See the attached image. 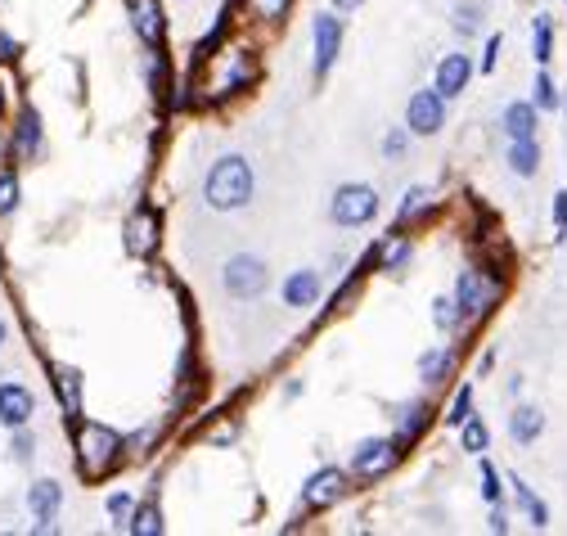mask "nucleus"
<instances>
[{
	"label": "nucleus",
	"mask_w": 567,
	"mask_h": 536,
	"mask_svg": "<svg viewBox=\"0 0 567 536\" xmlns=\"http://www.w3.org/2000/svg\"><path fill=\"white\" fill-rule=\"evenodd\" d=\"M329 217L338 221V226H365V221L378 217V194L374 185H342L338 194H333L329 203Z\"/></svg>",
	"instance_id": "obj_6"
},
{
	"label": "nucleus",
	"mask_w": 567,
	"mask_h": 536,
	"mask_svg": "<svg viewBox=\"0 0 567 536\" xmlns=\"http://www.w3.org/2000/svg\"><path fill=\"white\" fill-rule=\"evenodd\" d=\"M531 104H536V109H545V113L563 104V100H558V86L549 82V73H540V77H536V100H531Z\"/></svg>",
	"instance_id": "obj_33"
},
{
	"label": "nucleus",
	"mask_w": 567,
	"mask_h": 536,
	"mask_svg": "<svg viewBox=\"0 0 567 536\" xmlns=\"http://www.w3.org/2000/svg\"><path fill=\"white\" fill-rule=\"evenodd\" d=\"M221 280H225V293H230V298H257V293H266L270 271H266V262H261V257L234 253L230 262H225Z\"/></svg>",
	"instance_id": "obj_4"
},
{
	"label": "nucleus",
	"mask_w": 567,
	"mask_h": 536,
	"mask_svg": "<svg viewBox=\"0 0 567 536\" xmlns=\"http://www.w3.org/2000/svg\"><path fill=\"white\" fill-rule=\"evenodd\" d=\"M396 460H401V442H396V437H365V442L351 451V473L374 482V478H383V473H392Z\"/></svg>",
	"instance_id": "obj_5"
},
{
	"label": "nucleus",
	"mask_w": 567,
	"mask_h": 536,
	"mask_svg": "<svg viewBox=\"0 0 567 536\" xmlns=\"http://www.w3.org/2000/svg\"><path fill=\"white\" fill-rule=\"evenodd\" d=\"M131 509H135V496H126V491H117V496L108 500V514H113V523H117V527H126Z\"/></svg>",
	"instance_id": "obj_38"
},
{
	"label": "nucleus",
	"mask_w": 567,
	"mask_h": 536,
	"mask_svg": "<svg viewBox=\"0 0 567 536\" xmlns=\"http://www.w3.org/2000/svg\"><path fill=\"white\" fill-rule=\"evenodd\" d=\"M468 82H473V59L468 55H446L437 64V82L432 86H437L446 100H459V95L468 91Z\"/></svg>",
	"instance_id": "obj_13"
},
{
	"label": "nucleus",
	"mask_w": 567,
	"mask_h": 536,
	"mask_svg": "<svg viewBox=\"0 0 567 536\" xmlns=\"http://www.w3.org/2000/svg\"><path fill=\"white\" fill-rule=\"evenodd\" d=\"M347 473L342 469H320V473H311L306 478V487H302V505L306 509H329V505H338L342 496H347Z\"/></svg>",
	"instance_id": "obj_9"
},
{
	"label": "nucleus",
	"mask_w": 567,
	"mask_h": 536,
	"mask_svg": "<svg viewBox=\"0 0 567 536\" xmlns=\"http://www.w3.org/2000/svg\"><path fill=\"white\" fill-rule=\"evenodd\" d=\"M36 415V397L23 383H0V424L5 428H27V419Z\"/></svg>",
	"instance_id": "obj_12"
},
{
	"label": "nucleus",
	"mask_w": 567,
	"mask_h": 536,
	"mask_svg": "<svg viewBox=\"0 0 567 536\" xmlns=\"http://www.w3.org/2000/svg\"><path fill=\"white\" fill-rule=\"evenodd\" d=\"M18 208V176L14 172H0V217Z\"/></svg>",
	"instance_id": "obj_34"
},
{
	"label": "nucleus",
	"mask_w": 567,
	"mask_h": 536,
	"mask_svg": "<svg viewBox=\"0 0 567 536\" xmlns=\"http://www.w3.org/2000/svg\"><path fill=\"white\" fill-rule=\"evenodd\" d=\"M14 55H18V46L9 41V32H0V64H9Z\"/></svg>",
	"instance_id": "obj_43"
},
{
	"label": "nucleus",
	"mask_w": 567,
	"mask_h": 536,
	"mask_svg": "<svg viewBox=\"0 0 567 536\" xmlns=\"http://www.w3.org/2000/svg\"><path fill=\"white\" fill-rule=\"evenodd\" d=\"M405 127H410L414 136H437V131L446 127V95H441L437 86H428V91H414L410 95V109H405Z\"/></svg>",
	"instance_id": "obj_7"
},
{
	"label": "nucleus",
	"mask_w": 567,
	"mask_h": 536,
	"mask_svg": "<svg viewBox=\"0 0 567 536\" xmlns=\"http://www.w3.org/2000/svg\"><path fill=\"white\" fill-rule=\"evenodd\" d=\"M450 23H455V32H464V37H468V32H477V28H482V5H459Z\"/></svg>",
	"instance_id": "obj_35"
},
{
	"label": "nucleus",
	"mask_w": 567,
	"mask_h": 536,
	"mask_svg": "<svg viewBox=\"0 0 567 536\" xmlns=\"http://www.w3.org/2000/svg\"><path fill=\"white\" fill-rule=\"evenodd\" d=\"M509 167L518 176H536L540 172V145L536 140H513L509 145Z\"/></svg>",
	"instance_id": "obj_27"
},
{
	"label": "nucleus",
	"mask_w": 567,
	"mask_h": 536,
	"mask_svg": "<svg viewBox=\"0 0 567 536\" xmlns=\"http://www.w3.org/2000/svg\"><path fill=\"white\" fill-rule=\"evenodd\" d=\"M563 104H567V100H563Z\"/></svg>",
	"instance_id": "obj_48"
},
{
	"label": "nucleus",
	"mask_w": 567,
	"mask_h": 536,
	"mask_svg": "<svg viewBox=\"0 0 567 536\" xmlns=\"http://www.w3.org/2000/svg\"><path fill=\"white\" fill-rule=\"evenodd\" d=\"M500 46L504 37L495 32V37H486V55H482V73H495V64H500Z\"/></svg>",
	"instance_id": "obj_40"
},
{
	"label": "nucleus",
	"mask_w": 567,
	"mask_h": 536,
	"mask_svg": "<svg viewBox=\"0 0 567 536\" xmlns=\"http://www.w3.org/2000/svg\"><path fill=\"white\" fill-rule=\"evenodd\" d=\"M482 496H486V505H500V496H504L500 473H495V464H486V460H482Z\"/></svg>",
	"instance_id": "obj_37"
},
{
	"label": "nucleus",
	"mask_w": 567,
	"mask_h": 536,
	"mask_svg": "<svg viewBox=\"0 0 567 536\" xmlns=\"http://www.w3.org/2000/svg\"><path fill=\"white\" fill-rule=\"evenodd\" d=\"M0 163H5V140H0Z\"/></svg>",
	"instance_id": "obj_46"
},
{
	"label": "nucleus",
	"mask_w": 567,
	"mask_h": 536,
	"mask_svg": "<svg viewBox=\"0 0 567 536\" xmlns=\"http://www.w3.org/2000/svg\"><path fill=\"white\" fill-rule=\"evenodd\" d=\"M338 5H342V10H356V5H360V0H338Z\"/></svg>",
	"instance_id": "obj_44"
},
{
	"label": "nucleus",
	"mask_w": 567,
	"mask_h": 536,
	"mask_svg": "<svg viewBox=\"0 0 567 536\" xmlns=\"http://www.w3.org/2000/svg\"><path fill=\"white\" fill-rule=\"evenodd\" d=\"M509 487H513V496H518V505H522V514H527V523L536 527V532H540V527H549V509H545V500H540L522 478H513Z\"/></svg>",
	"instance_id": "obj_23"
},
{
	"label": "nucleus",
	"mask_w": 567,
	"mask_h": 536,
	"mask_svg": "<svg viewBox=\"0 0 567 536\" xmlns=\"http://www.w3.org/2000/svg\"><path fill=\"white\" fill-rule=\"evenodd\" d=\"M495 298H500V280H495V275H482L477 266L459 271L455 293H450V302H455V311H459V320H464V329H468V325H482V320L491 316Z\"/></svg>",
	"instance_id": "obj_3"
},
{
	"label": "nucleus",
	"mask_w": 567,
	"mask_h": 536,
	"mask_svg": "<svg viewBox=\"0 0 567 536\" xmlns=\"http://www.w3.org/2000/svg\"><path fill=\"white\" fill-rule=\"evenodd\" d=\"M536 104H527V100H518V104H509L504 109V118H500V127H504V136L509 140H536Z\"/></svg>",
	"instance_id": "obj_16"
},
{
	"label": "nucleus",
	"mask_w": 567,
	"mask_h": 536,
	"mask_svg": "<svg viewBox=\"0 0 567 536\" xmlns=\"http://www.w3.org/2000/svg\"><path fill=\"white\" fill-rule=\"evenodd\" d=\"M491 532H509V514H504V505H491Z\"/></svg>",
	"instance_id": "obj_42"
},
{
	"label": "nucleus",
	"mask_w": 567,
	"mask_h": 536,
	"mask_svg": "<svg viewBox=\"0 0 567 536\" xmlns=\"http://www.w3.org/2000/svg\"><path fill=\"white\" fill-rule=\"evenodd\" d=\"M324 293V275L320 271H297L284 280V302L288 307H311V302H320Z\"/></svg>",
	"instance_id": "obj_14"
},
{
	"label": "nucleus",
	"mask_w": 567,
	"mask_h": 536,
	"mask_svg": "<svg viewBox=\"0 0 567 536\" xmlns=\"http://www.w3.org/2000/svg\"><path fill=\"white\" fill-rule=\"evenodd\" d=\"M531 55H536L540 68L554 59V23H549V14H536V23H531Z\"/></svg>",
	"instance_id": "obj_26"
},
{
	"label": "nucleus",
	"mask_w": 567,
	"mask_h": 536,
	"mask_svg": "<svg viewBox=\"0 0 567 536\" xmlns=\"http://www.w3.org/2000/svg\"><path fill=\"white\" fill-rule=\"evenodd\" d=\"M428 212H432V194L423 190V185H414V190L405 194V203L396 208V221H401V226H414V221L428 217Z\"/></svg>",
	"instance_id": "obj_28"
},
{
	"label": "nucleus",
	"mask_w": 567,
	"mask_h": 536,
	"mask_svg": "<svg viewBox=\"0 0 567 536\" xmlns=\"http://www.w3.org/2000/svg\"><path fill=\"white\" fill-rule=\"evenodd\" d=\"M59 505H63V487H59V482H50V478L32 482V491H27V509H32V518H36V532H54Z\"/></svg>",
	"instance_id": "obj_11"
},
{
	"label": "nucleus",
	"mask_w": 567,
	"mask_h": 536,
	"mask_svg": "<svg viewBox=\"0 0 567 536\" xmlns=\"http://www.w3.org/2000/svg\"><path fill=\"white\" fill-rule=\"evenodd\" d=\"M54 392H59L63 415L81 419V370H72V365H54Z\"/></svg>",
	"instance_id": "obj_15"
},
{
	"label": "nucleus",
	"mask_w": 567,
	"mask_h": 536,
	"mask_svg": "<svg viewBox=\"0 0 567 536\" xmlns=\"http://www.w3.org/2000/svg\"><path fill=\"white\" fill-rule=\"evenodd\" d=\"M126 14H131L135 37L149 50H162V41H167V19H162L158 0H126Z\"/></svg>",
	"instance_id": "obj_10"
},
{
	"label": "nucleus",
	"mask_w": 567,
	"mask_h": 536,
	"mask_svg": "<svg viewBox=\"0 0 567 536\" xmlns=\"http://www.w3.org/2000/svg\"><path fill=\"white\" fill-rule=\"evenodd\" d=\"M126 437L117 428L99 424V419H77V464L86 478H104L122 464Z\"/></svg>",
	"instance_id": "obj_2"
},
{
	"label": "nucleus",
	"mask_w": 567,
	"mask_h": 536,
	"mask_svg": "<svg viewBox=\"0 0 567 536\" xmlns=\"http://www.w3.org/2000/svg\"><path fill=\"white\" fill-rule=\"evenodd\" d=\"M554 239H558V244L567 239V190L554 194Z\"/></svg>",
	"instance_id": "obj_39"
},
{
	"label": "nucleus",
	"mask_w": 567,
	"mask_h": 536,
	"mask_svg": "<svg viewBox=\"0 0 567 536\" xmlns=\"http://www.w3.org/2000/svg\"><path fill=\"white\" fill-rule=\"evenodd\" d=\"M252 77H257V64H252V55L234 50V55H230V68H225V77L216 82V95H239V91H248Z\"/></svg>",
	"instance_id": "obj_17"
},
{
	"label": "nucleus",
	"mask_w": 567,
	"mask_h": 536,
	"mask_svg": "<svg viewBox=\"0 0 567 536\" xmlns=\"http://www.w3.org/2000/svg\"><path fill=\"white\" fill-rule=\"evenodd\" d=\"M252 5V14H257L261 23H279L288 14V5H293V0H248Z\"/></svg>",
	"instance_id": "obj_32"
},
{
	"label": "nucleus",
	"mask_w": 567,
	"mask_h": 536,
	"mask_svg": "<svg viewBox=\"0 0 567 536\" xmlns=\"http://www.w3.org/2000/svg\"><path fill=\"white\" fill-rule=\"evenodd\" d=\"M405 149H410V127H392L383 136V154L387 158H405Z\"/></svg>",
	"instance_id": "obj_36"
},
{
	"label": "nucleus",
	"mask_w": 567,
	"mask_h": 536,
	"mask_svg": "<svg viewBox=\"0 0 567 536\" xmlns=\"http://www.w3.org/2000/svg\"><path fill=\"white\" fill-rule=\"evenodd\" d=\"M252 190H257V176H252V163L239 154H225L207 167L203 181V199L212 212H239L252 203Z\"/></svg>",
	"instance_id": "obj_1"
},
{
	"label": "nucleus",
	"mask_w": 567,
	"mask_h": 536,
	"mask_svg": "<svg viewBox=\"0 0 567 536\" xmlns=\"http://www.w3.org/2000/svg\"><path fill=\"white\" fill-rule=\"evenodd\" d=\"M0 347H5V320H0Z\"/></svg>",
	"instance_id": "obj_45"
},
{
	"label": "nucleus",
	"mask_w": 567,
	"mask_h": 536,
	"mask_svg": "<svg viewBox=\"0 0 567 536\" xmlns=\"http://www.w3.org/2000/svg\"><path fill=\"white\" fill-rule=\"evenodd\" d=\"M162 514H158V505H149V500H144V505H135L131 509V518H126V532L131 536H162Z\"/></svg>",
	"instance_id": "obj_24"
},
{
	"label": "nucleus",
	"mask_w": 567,
	"mask_h": 536,
	"mask_svg": "<svg viewBox=\"0 0 567 536\" xmlns=\"http://www.w3.org/2000/svg\"><path fill=\"white\" fill-rule=\"evenodd\" d=\"M428 419H432L428 401H410V406H401V415H396V442L401 446L419 442V433L428 428Z\"/></svg>",
	"instance_id": "obj_18"
},
{
	"label": "nucleus",
	"mask_w": 567,
	"mask_h": 536,
	"mask_svg": "<svg viewBox=\"0 0 567 536\" xmlns=\"http://www.w3.org/2000/svg\"><path fill=\"white\" fill-rule=\"evenodd\" d=\"M459 446H464L468 455H482L486 446H491V428H486L477 415H468L464 424H459Z\"/></svg>",
	"instance_id": "obj_29"
},
{
	"label": "nucleus",
	"mask_w": 567,
	"mask_h": 536,
	"mask_svg": "<svg viewBox=\"0 0 567 536\" xmlns=\"http://www.w3.org/2000/svg\"><path fill=\"white\" fill-rule=\"evenodd\" d=\"M432 320H437L446 334H455V329H464V320H459V311H455V302L450 298H437L432 302Z\"/></svg>",
	"instance_id": "obj_31"
},
{
	"label": "nucleus",
	"mask_w": 567,
	"mask_h": 536,
	"mask_svg": "<svg viewBox=\"0 0 567 536\" xmlns=\"http://www.w3.org/2000/svg\"><path fill=\"white\" fill-rule=\"evenodd\" d=\"M450 370H455V352H450V347H428V352L419 356V379L428 383V388L446 383Z\"/></svg>",
	"instance_id": "obj_19"
},
{
	"label": "nucleus",
	"mask_w": 567,
	"mask_h": 536,
	"mask_svg": "<svg viewBox=\"0 0 567 536\" xmlns=\"http://www.w3.org/2000/svg\"><path fill=\"white\" fill-rule=\"evenodd\" d=\"M14 460H32V451H36V442H32V437H27L23 433V428H14Z\"/></svg>",
	"instance_id": "obj_41"
},
{
	"label": "nucleus",
	"mask_w": 567,
	"mask_h": 536,
	"mask_svg": "<svg viewBox=\"0 0 567 536\" xmlns=\"http://www.w3.org/2000/svg\"><path fill=\"white\" fill-rule=\"evenodd\" d=\"M378 271L383 275H392V271H405V266H410V239L405 235H387V239H378Z\"/></svg>",
	"instance_id": "obj_20"
},
{
	"label": "nucleus",
	"mask_w": 567,
	"mask_h": 536,
	"mask_svg": "<svg viewBox=\"0 0 567 536\" xmlns=\"http://www.w3.org/2000/svg\"><path fill=\"white\" fill-rule=\"evenodd\" d=\"M473 415V383H464V388L455 392V397H450V410H446V424H464V419Z\"/></svg>",
	"instance_id": "obj_30"
},
{
	"label": "nucleus",
	"mask_w": 567,
	"mask_h": 536,
	"mask_svg": "<svg viewBox=\"0 0 567 536\" xmlns=\"http://www.w3.org/2000/svg\"><path fill=\"white\" fill-rule=\"evenodd\" d=\"M509 433H513V442L518 446H531L540 433H545V415H540L536 406H518L509 415Z\"/></svg>",
	"instance_id": "obj_21"
},
{
	"label": "nucleus",
	"mask_w": 567,
	"mask_h": 536,
	"mask_svg": "<svg viewBox=\"0 0 567 536\" xmlns=\"http://www.w3.org/2000/svg\"><path fill=\"white\" fill-rule=\"evenodd\" d=\"M311 41H315V64H311V73L315 77H329V68L338 64V50H342V19L338 14H315V23H311Z\"/></svg>",
	"instance_id": "obj_8"
},
{
	"label": "nucleus",
	"mask_w": 567,
	"mask_h": 536,
	"mask_svg": "<svg viewBox=\"0 0 567 536\" xmlns=\"http://www.w3.org/2000/svg\"><path fill=\"white\" fill-rule=\"evenodd\" d=\"M126 244H131V253H153V244H158V217H153V212H140V217L131 221V239H126Z\"/></svg>",
	"instance_id": "obj_25"
},
{
	"label": "nucleus",
	"mask_w": 567,
	"mask_h": 536,
	"mask_svg": "<svg viewBox=\"0 0 567 536\" xmlns=\"http://www.w3.org/2000/svg\"><path fill=\"white\" fill-rule=\"evenodd\" d=\"M0 109H5V95H0Z\"/></svg>",
	"instance_id": "obj_47"
},
{
	"label": "nucleus",
	"mask_w": 567,
	"mask_h": 536,
	"mask_svg": "<svg viewBox=\"0 0 567 536\" xmlns=\"http://www.w3.org/2000/svg\"><path fill=\"white\" fill-rule=\"evenodd\" d=\"M14 149L23 158H32V154H41V113L27 104L23 113H18V131H14Z\"/></svg>",
	"instance_id": "obj_22"
}]
</instances>
